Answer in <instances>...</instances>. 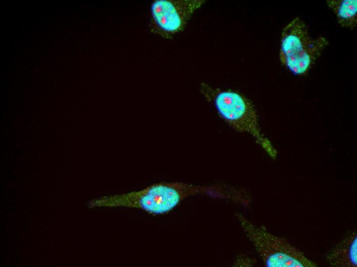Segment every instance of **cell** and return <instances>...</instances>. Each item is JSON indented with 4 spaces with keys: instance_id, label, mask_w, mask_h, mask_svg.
Listing matches in <instances>:
<instances>
[{
    "instance_id": "3957f363",
    "label": "cell",
    "mask_w": 357,
    "mask_h": 267,
    "mask_svg": "<svg viewBox=\"0 0 357 267\" xmlns=\"http://www.w3.org/2000/svg\"><path fill=\"white\" fill-rule=\"evenodd\" d=\"M240 224L261 257L269 267H315L316 264L288 241L269 233L264 226H257L243 214L235 213Z\"/></svg>"
},
{
    "instance_id": "5b68a950",
    "label": "cell",
    "mask_w": 357,
    "mask_h": 267,
    "mask_svg": "<svg viewBox=\"0 0 357 267\" xmlns=\"http://www.w3.org/2000/svg\"><path fill=\"white\" fill-rule=\"evenodd\" d=\"M329 264L335 267H356L357 234L353 231L346 236L327 256Z\"/></svg>"
},
{
    "instance_id": "8992f818",
    "label": "cell",
    "mask_w": 357,
    "mask_h": 267,
    "mask_svg": "<svg viewBox=\"0 0 357 267\" xmlns=\"http://www.w3.org/2000/svg\"><path fill=\"white\" fill-rule=\"evenodd\" d=\"M326 3L336 15L338 22L341 26L351 30L356 27V0H328Z\"/></svg>"
},
{
    "instance_id": "7a4b0ae2",
    "label": "cell",
    "mask_w": 357,
    "mask_h": 267,
    "mask_svg": "<svg viewBox=\"0 0 357 267\" xmlns=\"http://www.w3.org/2000/svg\"><path fill=\"white\" fill-rule=\"evenodd\" d=\"M328 44V41L323 36L312 38L309 33L308 26L296 17L283 28L280 59L293 73L304 74Z\"/></svg>"
},
{
    "instance_id": "277c9868",
    "label": "cell",
    "mask_w": 357,
    "mask_h": 267,
    "mask_svg": "<svg viewBox=\"0 0 357 267\" xmlns=\"http://www.w3.org/2000/svg\"><path fill=\"white\" fill-rule=\"evenodd\" d=\"M203 0H155L151 5V32L165 38L182 31Z\"/></svg>"
},
{
    "instance_id": "52a82bcc",
    "label": "cell",
    "mask_w": 357,
    "mask_h": 267,
    "mask_svg": "<svg viewBox=\"0 0 357 267\" xmlns=\"http://www.w3.org/2000/svg\"><path fill=\"white\" fill-rule=\"evenodd\" d=\"M256 263V260L254 258L244 255L239 256L234 262L235 266H251Z\"/></svg>"
},
{
    "instance_id": "6da1fadb",
    "label": "cell",
    "mask_w": 357,
    "mask_h": 267,
    "mask_svg": "<svg viewBox=\"0 0 357 267\" xmlns=\"http://www.w3.org/2000/svg\"><path fill=\"white\" fill-rule=\"evenodd\" d=\"M200 91L228 125L237 131L250 134L272 159L276 158L277 152L262 132L256 111L249 100L236 92L205 83L200 84Z\"/></svg>"
}]
</instances>
